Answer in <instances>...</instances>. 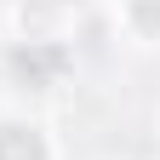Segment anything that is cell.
Instances as JSON below:
<instances>
[{
    "instance_id": "1",
    "label": "cell",
    "mask_w": 160,
    "mask_h": 160,
    "mask_svg": "<svg viewBox=\"0 0 160 160\" xmlns=\"http://www.w3.org/2000/svg\"><path fill=\"white\" fill-rule=\"evenodd\" d=\"M0 160H46V143L29 126H0Z\"/></svg>"
}]
</instances>
